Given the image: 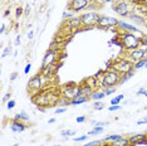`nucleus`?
I'll list each match as a JSON object with an SVG mask.
<instances>
[{
	"mask_svg": "<svg viewBox=\"0 0 147 146\" xmlns=\"http://www.w3.org/2000/svg\"><path fill=\"white\" fill-rule=\"evenodd\" d=\"M118 0H105V4H112V3H117Z\"/></svg>",
	"mask_w": 147,
	"mask_h": 146,
	"instance_id": "54",
	"label": "nucleus"
},
{
	"mask_svg": "<svg viewBox=\"0 0 147 146\" xmlns=\"http://www.w3.org/2000/svg\"><path fill=\"white\" fill-rule=\"evenodd\" d=\"M99 146H111V144H101Z\"/></svg>",
	"mask_w": 147,
	"mask_h": 146,
	"instance_id": "58",
	"label": "nucleus"
},
{
	"mask_svg": "<svg viewBox=\"0 0 147 146\" xmlns=\"http://www.w3.org/2000/svg\"><path fill=\"white\" fill-rule=\"evenodd\" d=\"M10 53H11V48L10 47H5L4 49H3L1 58H5V57H8V55H10Z\"/></svg>",
	"mask_w": 147,
	"mask_h": 146,
	"instance_id": "36",
	"label": "nucleus"
},
{
	"mask_svg": "<svg viewBox=\"0 0 147 146\" xmlns=\"http://www.w3.org/2000/svg\"><path fill=\"white\" fill-rule=\"evenodd\" d=\"M77 134V132L76 131H72V130H63V131H61V134H59V135H61L62 136V137H71V136H74Z\"/></svg>",
	"mask_w": 147,
	"mask_h": 146,
	"instance_id": "30",
	"label": "nucleus"
},
{
	"mask_svg": "<svg viewBox=\"0 0 147 146\" xmlns=\"http://www.w3.org/2000/svg\"><path fill=\"white\" fill-rule=\"evenodd\" d=\"M121 137H123V136L121 134H116V135H108V136H106L105 139H103V141H117V140H119Z\"/></svg>",
	"mask_w": 147,
	"mask_h": 146,
	"instance_id": "28",
	"label": "nucleus"
},
{
	"mask_svg": "<svg viewBox=\"0 0 147 146\" xmlns=\"http://www.w3.org/2000/svg\"><path fill=\"white\" fill-rule=\"evenodd\" d=\"M128 18L131 19L132 22H135L137 23L138 25H146V20H145V18L140 14V13H136V11H131L129 13V15H128Z\"/></svg>",
	"mask_w": 147,
	"mask_h": 146,
	"instance_id": "17",
	"label": "nucleus"
},
{
	"mask_svg": "<svg viewBox=\"0 0 147 146\" xmlns=\"http://www.w3.org/2000/svg\"><path fill=\"white\" fill-rule=\"evenodd\" d=\"M129 59L131 62H137V61H140V59H143V58H146V52H145V49L141 48V47H138V48H136V49H132V51H129L128 52V57H127Z\"/></svg>",
	"mask_w": 147,
	"mask_h": 146,
	"instance_id": "12",
	"label": "nucleus"
},
{
	"mask_svg": "<svg viewBox=\"0 0 147 146\" xmlns=\"http://www.w3.org/2000/svg\"><path fill=\"white\" fill-rule=\"evenodd\" d=\"M88 137H89L88 135H82V136H77V137H74L73 140H74V142H83V141L88 140Z\"/></svg>",
	"mask_w": 147,
	"mask_h": 146,
	"instance_id": "34",
	"label": "nucleus"
},
{
	"mask_svg": "<svg viewBox=\"0 0 147 146\" xmlns=\"http://www.w3.org/2000/svg\"><path fill=\"white\" fill-rule=\"evenodd\" d=\"M14 120H18V121H23V122H26V121H29V115L26 114V112L22 111L20 114H16V115L14 116Z\"/></svg>",
	"mask_w": 147,
	"mask_h": 146,
	"instance_id": "24",
	"label": "nucleus"
},
{
	"mask_svg": "<svg viewBox=\"0 0 147 146\" xmlns=\"http://www.w3.org/2000/svg\"><path fill=\"white\" fill-rule=\"evenodd\" d=\"M143 124H147V117L142 118V120H138L137 121V125H143Z\"/></svg>",
	"mask_w": 147,
	"mask_h": 146,
	"instance_id": "50",
	"label": "nucleus"
},
{
	"mask_svg": "<svg viewBox=\"0 0 147 146\" xmlns=\"http://www.w3.org/2000/svg\"><path fill=\"white\" fill-rule=\"evenodd\" d=\"M62 64L59 66H55V64H49V66H42V69H40V74L42 77H51L54 73L57 72L58 67H61Z\"/></svg>",
	"mask_w": 147,
	"mask_h": 146,
	"instance_id": "14",
	"label": "nucleus"
},
{
	"mask_svg": "<svg viewBox=\"0 0 147 146\" xmlns=\"http://www.w3.org/2000/svg\"><path fill=\"white\" fill-rule=\"evenodd\" d=\"M117 29H119V30H122V32H129V33H138L140 32V29L137 28L136 25L131 24V23H127L125 20H119Z\"/></svg>",
	"mask_w": 147,
	"mask_h": 146,
	"instance_id": "13",
	"label": "nucleus"
},
{
	"mask_svg": "<svg viewBox=\"0 0 147 146\" xmlns=\"http://www.w3.org/2000/svg\"><path fill=\"white\" fill-rule=\"evenodd\" d=\"M128 139H129V144H131V145H137L140 141L147 139V135L146 134H135V135L129 136Z\"/></svg>",
	"mask_w": 147,
	"mask_h": 146,
	"instance_id": "19",
	"label": "nucleus"
},
{
	"mask_svg": "<svg viewBox=\"0 0 147 146\" xmlns=\"http://www.w3.org/2000/svg\"><path fill=\"white\" fill-rule=\"evenodd\" d=\"M65 111H67V107H59V108L55 110L54 114L55 115H59V114H63V112H65Z\"/></svg>",
	"mask_w": 147,
	"mask_h": 146,
	"instance_id": "43",
	"label": "nucleus"
},
{
	"mask_svg": "<svg viewBox=\"0 0 147 146\" xmlns=\"http://www.w3.org/2000/svg\"><path fill=\"white\" fill-rule=\"evenodd\" d=\"M101 144H102L101 140H93V141H89L88 144H86V145H83V146H99Z\"/></svg>",
	"mask_w": 147,
	"mask_h": 146,
	"instance_id": "39",
	"label": "nucleus"
},
{
	"mask_svg": "<svg viewBox=\"0 0 147 146\" xmlns=\"http://www.w3.org/2000/svg\"><path fill=\"white\" fill-rule=\"evenodd\" d=\"M102 132H103V127H97V126H94V128L89 131L87 135H88V136H96V135L102 134Z\"/></svg>",
	"mask_w": 147,
	"mask_h": 146,
	"instance_id": "29",
	"label": "nucleus"
},
{
	"mask_svg": "<svg viewBox=\"0 0 147 146\" xmlns=\"http://www.w3.org/2000/svg\"><path fill=\"white\" fill-rule=\"evenodd\" d=\"M33 38H34V32L29 30V33H28V39H29V41H32Z\"/></svg>",
	"mask_w": 147,
	"mask_h": 146,
	"instance_id": "51",
	"label": "nucleus"
},
{
	"mask_svg": "<svg viewBox=\"0 0 147 146\" xmlns=\"http://www.w3.org/2000/svg\"><path fill=\"white\" fill-rule=\"evenodd\" d=\"M30 69H32V63H28V64L25 66V68H24V73L25 74H28V73L30 72Z\"/></svg>",
	"mask_w": 147,
	"mask_h": 146,
	"instance_id": "45",
	"label": "nucleus"
},
{
	"mask_svg": "<svg viewBox=\"0 0 147 146\" xmlns=\"http://www.w3.org/2000/svg\"><path fill=\"white\" fill-rule=\"evenodd\" d=\"M131 144H129V139L128 137H121L119 140H117V141H113L111 142V146H129Z\"/></svg>",
	"mask_w": 147,
	"mask_h": 146,
	"instance_id": "23",
	"label": "nucleus"
},
{
	"mask_svg": "<svg viewBox=\"0 0 147 146\" xmlns=\"http://www.w3.org/2000/svg\"><path fill=\"white\" fill-rule=\"evenodd\" d=\"M11 146H19V144H14V145H11Z\"/></svg>",
	"mask_w": 147,
	"mask_h": 146,
	"instance_id": "60",
	"label": "nucleus"
},
{
	"mask_svg": "<svg viewBox=\"0 0 147 146\" xmlns=\"http://www.w3.org/2000/svg\"><path fill=\"white\" fill-rule=\"evenodd\" d=\"M106 97V93L103 89H96L94 92L91 95V99H93V101H102L103 98Z\"/></svg>",
	"mask_w": 147,
	"mask_h": 146,
	"instance_id": "22",
	"label": "nucleus"
},
{
	"mask_svg": "<svg viewBox=\"0 0 147 146\" xmlns=\"http://www.w3.org/2000/svg\"><path fill=\"white\" fill-rule=\"evenodd\" d=\"M61 96L67 99H73L77 96H81V84H77L74 82H71L69 84H65L61 89Z\"/></svg>",
	"mask_w": 147,
	"mask_h": 146,
	"instance_id": "5",
	"label": "nucleus"
},
{
	"mask_svg": "<svg viewBox=\"0 0 147 146\" xmlns=\"http://www.w3.org/2000/svg\"><path fill=\"white\" fill-rule=\"evenodd\" d=\"M145 68H147V63H146V66H145Z\"/></svg>",
	"mask_w": 147,
	"mask_h": 146,
	"instance_id": "62",
	"label": "nucleus"
},
{
	"mask_svg": "<svg viewBox=\"0 0 147 146\" xmlns=\"http://www.w3.org/2000/svg\"><path fill=\"white\" fill-rule=\"evenodd\" d=\"M119 78L121 74L113 68H109L105 71L101 81H99V87L101 88H107V87H116L119 84Z\"/></svg>",
	"mask_w": 147,
	"mask_h": 146,
	"instance_id": "3",
	"label": "nucleus"
},
{
	"mask_svg": "<svg viewBox=\"0 0 147 146\" xmlns=\"http://www.w3.org/2000/svg\"><path fill=\"white\" fill-rule=\"evenodd\" d=\"M59 58V54H58V51H55V49H51L49 48L48 51L45 52L44 57H43V61L42 66H49V64H55V62L58 61Z\"/></svg>",
	"mask_w": 147,
	"mask_h": 146,
	"instance_id": "11",
	"label": "nucleus"
},
{
	"mask_svg": "<svg viewBox=\"0 0 147 146\" xmlns=\"http://www.w3.org/2000/svg\"><path fill=\"white\" fill-rule=\"evenodd\" d=\"M55 122V118L53 117V118H49V121H48V124H54Z\"/></svg>",
	"mask_w": 147,
	"mask_h": 146,
	"instance_id": "56",
	"label": "nucleus"
},
{
	"mask_svg": "<svg viewBox=\"0 0 147 146\" xmlns=\"http://www.w3.org/2000/svg\"><path fill=\"white\" fill-rule=\"evenodd\" d=\"M92 3L93 0H71L68 6H69V10H72L73 13H79L82 10L88 9Z\"/></svg>",
	"mask_w": 147,
	"mask_h": 146,
	"instance_id": "9",
	"label": "nucleus"
},
{
	"mask_svg": "<svg viewBox=\"0 0 147 146\" xmlns=\"http://www.w3.org/2000/svg\"><path fill=\"white\" fill-rule=\"evenodd\" d=\"M86 120H87L86 116H78V117L76 118V121L78 122V124H83V122H86Z\"/></svg>",
	"mask_w": 147,
	"mask_h": 146,
	"instance_id": "42",
	"label": "nucleus"
},
{
	"mask_svg": "<svg viewBox=\"0 0 147 146\" xmlns=\"http://www.w3.org/2000/svg\"><path fill=\"white\" fill-rule=\"evenodd\" d=\"M15 105H16V102L14 101V99H9V101L6 102V108L10 111V110H13V108L15 107Z\"/></svg>",
	"mask_w": 147,
	"mask_h": 146,
	"instance_id": "38",
	"label": "nucleus"
},
{
	"mask_svg": "<svg viewBox=\"0 0 147 146\" xmlns=\"http://www.w3.org/2000/svg\"><path fill=\"white\" fill-rule=\"evenodd\" d=\"M9 14H10V10H6V11H5V14H4V16H8Z\"/></svg>",
	"mask_w": 147,
	"mask_h": 146,
	"instance_id": "57",
	"label": "nucleus"
},
{
	"mask_svg": "<svg viewBox=\"0 0 147 146\" xmlns=\"http://www.w3.org/2000/svg\"><path fill=\"white\" fill-rule=\"evenodd\" d=\"M103 91H105L106 96H111L112 93H115L116 92V87H107V88H102Z\"/></svg>",
	"mask_w": 147,
	"mask_h": 146,
	"instance_id": "35",
	"label": "nucleus"
},
{
	"mask_svg": "<svg viewBox=\"0 0 147 146\" xmlns=\"http://www.w3.org/2000/svg\"><path fill=\"white\" fill-rule=\"evenodd\" d=\"M93 125L97 126V127H105V126L108 125V122H101V121H97V122H93Z\"/></svg>",
	"mask_w": 147,
	"mask_h": 146,
	"instance_id": "41",
	"label": "nucleus"
},
{
	"mask_svg": "<svg viewBox=\"0 0 147 146\" xmlns=\"http://www.w3.org/2000/svg\"><path fill=\"white\" fill-rule=\"evenodd\" d=\"M10 130L15 134H20V132L26 130V125L23 121H18V120H13L10 122Z\"/></svg>",
	"mask_w": 147,
	"mask_h": 146,
	"instance_id": "16",
	"label": "nucleus"
},
{
	"mask_svg": "<svg viewBox=\"0 0 147 146\" xmlns=\"http://www.w3.org/2000/svg\"><path fill=\"white\" fill-rule=\"evenodd\" d=\"M58 105L61 106V107H67V106L71 105V99H67V98H63V97H62L61 99H59Z\"/></svg>",
	"mask_w": 147,
	"mask_h": 146,
	"instance_id": "32",
	"label": "nucleus"
},
{
	"mask_svg": "<svg viewBox=\"0 0 147 146\" xmlns=\"http://www.w3.org/2000/svg\"><path fill=\"white\" fill-rule=\"evenodd\" d=\"M133 74H135V71H132V72H129V73H126V74H121V78H119V84L126 83V82L128 81L129 78L133 77Z\"/></svg>",
	"mask_w": 147,
	"mask_h": 146,
	"instance_id": "26",
	"label": "nucleus"
},
{
	"mask_svg": "<svg viewBox=\"0 0 147 146\" xmlns=\"http://www.w3.org/2000/svg\"><path fill=\"white\" fill-rule=\"evenodd\" d=\"M119 41L122 43V48L126 51H132L136 49L141 45V38H138L135 33H129V32H122L118 34Z\"/></svg>",
	"mask_w": 147,
	"mask_h": 146,
	"instance_id": "2",
	"label": "nucleus"
},
{
	"mask_svg": "<svg viewBox=\"0 0 147 146\" xmlns=\"http://www.w3.org/2000/svg\"><path fill=\"white\" fill-rule=\"evenodd\" d=\"M94 110H103L105 108V103H103L102 101H94V103L92 106Z\"/></svg>",
	"mask_w": 147,
	"mask_h": 146,
	"instance_id": "33",
	"label": "nucleus"
},
{
	"mask_svg": "<svg viewBox=\"0 0 147 146\" xmlns=\"http://www.w3.org/2000/svg\"><path fill=\"white\" fill-rule=\"evenodd\" d=\"M20 44V35H16L15 41H14V45H19Z\"/></svg>",
	"mask_w": 147,
	"mask_h": 146,
	"instance_id": "49",
	"label": "nucleus"
},
{
	"mask_svg": "<svg viewBox=\"0 0 147 146\" xmlns=\"http://www.w3.org/2000/svg\"><path fill=\"white\" fill-rule=\"evenodd\" d=\"M94 92V89H93L89 84L84 83V82H82L81 83V96H87V97L91 98V95Z\"/></svg>",
	"mask_w": 147,
	"mask_h": 146,
	"instance_id": "18",
	"label": "nucleus"
},
{
	"mask_svg": "<svg viewBox=\"0 0 147 146\" xmlns=\"http://www.w3.org/2000/svg\"><path fill=\"white\" fill-rule=\"evenodd\" d=\"M9 99H11V93H6L4 97H3V99H1V102H8Z\"/></svg>",
	"mask_w": 147,
	"mask_h": 146,
	"instance_id": "44",
	"label": "nucleus"
},
{
	"mask_svg": "<svg viewBox=\"0 0 147 146\" xmlns=\"http://www.w3.org/2000/svg\"><path fill=\"white\" fill-rule=\"evenodd\" d=\"M145 52H146V57H147V47L145 48Z\"/></svg>",
	"mask_w": 147,
	"mask_h": 146,
	"instance_id": "59",
	"label": "nucleus"
},
{
	"mask_svg": "<svg viewBox=\"0 0 147 146\" xmlns=\"http://www.w3.org/2000/svg\"><path fill=\"white\" fill-rule=\"evenodd\" d=\"M23 14H24V9H23L22 6H18V8L15 9V16H16V19H19Z\"/></svg>",
	"mask_w": 147,
	"mask_h": 146,
	"instance_id": "37",
	"label": "nucleus"
},
{
	"mask_svg": "<svg viewBox=\"0 0 147 146\" xmlns=\"http://www.w3.org/2000/svg\"><path fill=\"white\" fill-rule=\"evenodd\" d=\"M145 93H146V89L145 88H140L138 91H137V95H138V96L140 95H145Z\"/></svg>",
	"mask_w": 147,
	"mask_h": 146,
	"instance_id": "53",
	"label": "nucleus"
},
{
	"mask_svg": "<svg viewBox=\"0 0 147 146\" xmlns=\"http://www.w3.org/2000/svg\"><path fill=\"white\" fill-rule=\"evenodd\" d=\"M146 132H147V131H146Z\"/></svg>",
	"mask_w": 147,
	"mask_h": 146,
	"instance_id": "64",
	"label": "nucleus"
},
{
	"mask_svg": "<svg viewBox=\"0 0 147 146\" xmlns=\"http://www.w3.org/2000/svg\"><path fill=\"white\" fill-rule=\"evenodd\" d=\"M79 16H81L83 29L87 30V29L96 28V26L98 25V20H99V18H101V14L96 10H89L87 13H83V14H81Z\"/></svg>",
	"mask_w": 147,
	"mask_h": 146,
	"instance_id": "4",
	"label": "nucleus"
},
{
	"mask_svg": "<svg viewBox=\"0 0 147 146\" xmlns=\"http://www.w3.org/2000/svg\"><path fill=\"white\" fill-rule=\"evenodd\" d=\"M61 98H62L61 92L59 93H55V92H40V93H36L33 97V101L38 106V108H40L43 111L44 107H51V106L58 105Z\"/></svg>",
	"mask_w": 147,
	"mask_h": 146,
	"instance_id": "1",
	"label": "nucleus"
},
{
	"mask_svg": "<svg viewBox=\"0 0 147 146\" xmlns=\"http://www.w3.org/2000/svg\"><path fill=\"white\" fill-rule=\"evenodd\" d=\"M89 97H87V96H77L73 99H71V105L72 106H79L82 103H86L87 101H89Z\"/></svg>",
	"mask_w": 147,
	"mask_h": 146,
	"instance_id": "20",
	"label": "nucleus"
},
{
	"mask_svg": "<svg viewBox=\"0 0 147 146\" xmlns=\"http://www.w3.org/2000/svg\"><path fill=\"white\" fill-rule=\"evenodd\" d=\"M125 99V96L123 95H118V96H116V97H113L111 101H109V105L111 106H116V105H119L121 102Z\"/></svg>",
	"mask_w": 147,
	"mask_h": 146,
	"instance_id": "27",
	"label": "nucleus"
},
{
	"mask_svg": "<svg viewBox=\"0 0 147 146\" xmlns=\"http://www.w3.org/2000/svg\"><path fill=\"white\" fill-rule=\"evenodd\" d=\"M42 87H43V77H42V74H35V76H33V77L29 79L28 91L36 93L38 91H40Z\"/></svg>",
	"mask_w": 147,
	"mask_h": 146,
	"instance_id": "10",
	"label": "nucleus"
},
{
	"mask_svg": "<svg viewBox=\"0 0 147 146\" xmlns=\"http://www.w3.org/2000/svg\"><path fill=\"white\" fill-rule=\"evenodd\" d=\"M65 25L68 26L71 30H77V29H81L82 26V20L81 16H73L69 20H65Z\"/></svg>",
	"mask_w": 147,
	"mask_h": 146,
	"instance_id": "15",
	"label": "nucleus"
},
{
	"mask_svg": "<svg viewBox=\"0 0 147 146\" xmlns=\"http://www.w3.org/2000/svg\"><path fill=\"white\" fill-rule=\"evenodd\" d=\"M73 16H76L74 15V13H73L72 10H65L64 13H63V15H62V18H63V20H69V19H71V18H73Z\"/></svg>",
	"mask_w": 147,
	"mask_h": 146,
	"instance_id": "31",
	"label": "nucleus"
},
{
	"mask_svg": "<svg viewBox=\"0 0 147 146\" xmlns=\"http://www.w3.org/2000/svg\"><path fill=\"white\" fill-rule=\"evenodd\" d=\"M141 44L147 47V35H142L141 36Z\"/></svg>",
	"mask_w": 147,
	"mask_h": 146,
	"instance_id": "46",
	"label": "nucleus"
},
{
	"mask_svg": "<svg viewBox=\"0 0 147 146\" xmlns=\"http://www.w3.org/2000/svg\"><path fill=\"white\" fill-rule=\"evenodd\" d=\"M112 9L113 11L117 13L122 18H128L129 13L132 11V5L128 0H118L112 5Z\"/></svg>",
	"mask_w": 147,
	"mask_h": 146,
	"instance_id": "6",
	"label": "nucleus"
},
{
	"mask_svg": "<svg viewBox=\"0 0 147 146\" xmlns=\"http://www.w3.org/2000/svg\"><path fill=\"white\" fill-rule=\"evenodd\" d=\"M143 96H145V97H147V91H146V93H145V95H143Z\"/></svg>",
	"mask_w": 147,
	"mask_h": 146,
	"instance_id": "61",
	"label": "nucleus"
},
{
	"mask_svg": "<svg viewBox=\"0 0 147 146\" xmlns=\"http://www.w3.org/2000/svg\"><path fill=\"white\" fill-rule=\"evenodd\" d=\"M109 112H116V111H119L121 110V106L119 105H116V106H109Z\"/></svg>",
	"mask_w": 147,
	"mask_h": 146,
	"instance_id": "40",
	"label": "nucleus"
},
{
	"mask_svg": "<svg viewBox=\"0 0 147 146\" xmlns=\"http://www.w3.org/2000/svg\"><path fill=\"white\" fill-rule=\"evenodd\" d=\"M16 78H18V73H16V72H14V73H13V74L10 76V81H11V82H14Z\"/></svg>",
	"mask_w": 147,
	"mask_h": 146,
	"instance_id": "48",
	"label": "nucleus"
},
{
	"mask_svg": "<svg viewBox=\"0 0 147 146\" xmlns=\"http://www.w3.org/2000/svg\"><path fill=\"white\" fill-rule=\"evenodd\" d=\"M111 68L116 69L119 74H126V73L135 71V68H133V62H131L128 58L118 59L116 63H113V64L111 66Z\"/></svg>",
	"mask_w": 147,
	"mask_h": 146,
	"instance_id": "7",
	"label": "nucleus"
},
{
	"mask_svg": "<svg viewBox=\"0 0 147 146\" xmlns=\"http://www.w3.org/2000/svg\"><path fill=\"white\" fill-rule=\"evenodd\" d=\"M93 1H96L97 4H105V0H93Z\"/></svg>",
	"mask_w": 147,
	"mask_h": 146,
	"instance_id": "55",
	"label": "nucleus"
},
{
	"mask_svg": "<svg viewBox=\"0 0 147 146\" xmlns=\"http://www.w3.org/2000/svg\"><path fill=\"white\" fill-rule=\"evenodd\" d=\"M30 10H32L30 6L26 5V6H25V9H24V14H25V15H29V14H30Z\"/></svg>",
	"mask_w": 147,
	"mask_h": 146,
	"instance_id": "47",
	"label": "nucleus"
},
{
	"mask_svg": "<svg viewBox=\"0 0 147 146\" xmlns=\"http://www.w3.org/2000/svg\"><path fill=\"white\" fill-rule=\"evenodd\" d=\"M5 29H6V25L3 23L1 26H0V34H4V32H5Z\"/></svg>",
	"mask_w": 147,
	"mask_h": 146,
	"instance_id": "52",
	"label": "nucleus"
},
{
	"mask_svg": "<svg viewBox=\"0 0 147 146\" xmlns=\"http://www.w3.org/2000/svg\"><path fill=\"white\" fill-rule=\"evenodd\" d=\"M83 82H84V83H87V84H89L93 89H94V91L99 88V81L94 77V76H92V77H89V78H86Z\"/></svg>",
	"mask_w": 147,
	"mask_h": 146,
	"instance_id": "21",
	"label": "nucleus"
},
{
	"mask_svg": "<svg viewBox=\"0 0 147 146\" xmlns=\"http://www.w3.org/2000/svg\"><path fill=\"white\" fill-rule=\"evenodd\" d=\"M54 146H61V145H54Z\"/></svg>",
	"mask_w": 147,
	"mask_h": 146,
	"instance_id": "63",
	"label": "nucleus"
},
{
	"mask_svg": "<svg viewBox=\"0 0 147 146\" xmlns=\"http://www.w3.org/2000/svg\"><path fill=\"white\" fill-rule=\"evenodd\" d=\"M118 23H119L118 19L113 18V16L101 15L97 28H99V29H113V28H117V26H118Z\"/></svg>",
	"mask_w": 147,
	"mask_h": 146,
	"instance_id": "8",
	"label": "nucleus"
},
{
	"mask_svg": "<svg viewBox=\"0 0 147 146\" xmlns=\"http://www.w3.org/2000/svg\"><path fill=\"white\" fill-rule=\"evenodd\" d=\"M146 63H147V57L133 63V68H135V71H137V69H142V68H145Z\"/></svg>",
	"mask_w": 147,
	"mask_h": 146,
	"instance_id": "25",
	"label": "nucleus"
}]
</instances>
